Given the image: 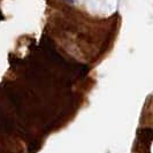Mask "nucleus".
Returning a JSON list of instances; mask_svg holds the SVG:
<instances>
[{
    "label": "nucleus",
    "instance_id": "nucleus-2",
    "mask_svg": "<svg viewBox=\"0 0 153 153\" xmlns=\"http://www.w3.org/2000/svg\"><path fill=\"white\" fill-rule=\"evenodd\" d=\"M67 2H69V4H73V2H75V0H66Z\"/></svg>",
    "mask_w": 153,
    "mask_h": 153
},
{
    "label": "nucleus",
    "instance_id": "nucleus-1",
    "mask_svg": "<svg viewBox=\"0 0 153 153\" xmlns=\"http://www.w3.org/2000/svg\"><path fill=\"white\" fill-rule=\"evenodd\" d=\"M86 7L94 13L108 14L115 8V0H85Z\"/></svg>",
    "mask_w": 153,
    "mask_h": 153
}]
</instances>
